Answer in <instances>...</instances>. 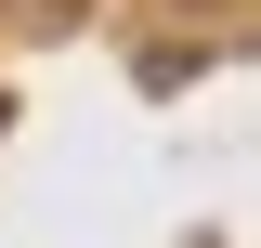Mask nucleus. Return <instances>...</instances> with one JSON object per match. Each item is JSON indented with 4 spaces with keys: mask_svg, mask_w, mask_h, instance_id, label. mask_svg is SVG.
<instances>
[]
</instances>
